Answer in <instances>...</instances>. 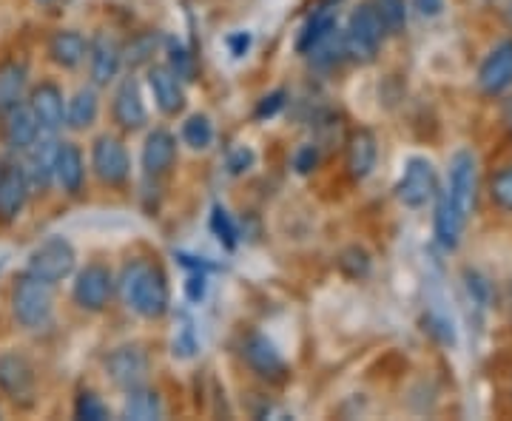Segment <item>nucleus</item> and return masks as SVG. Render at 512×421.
Returning a JSON list of instances; mask_svg holds the SVG:
<instances>
[{
    "label": "nucleus",
    "instance_id": "obj_34",
    "mask_svg": "<svg viewBox=\"0 0 512 421\" xmlns=\"http://www.w3.org/2000/svg\"><path fill=\"white\" fill-rule=\"evenodd\" d=\"M339 265H342V271H345V274L353 276V279H359V276L367 274V268H370V259H367V254L362 251V248H350V251H345V254H342Z\"/></svg>",
    "mask_w": 512,
    "mask_h": 421
},
{
    "label": "nucleus",
    "instance_id": "obj_19",
    "mask_svg": "<svg viewBox=\"0 0 512 421\" xmlns=\"http://www.w3.org/2000/svg\"><path fill=\"white\" fill-rule=\"evenodd\" d=\"M379 160V140L370 129H359L350 134L348 151H345V165H348L350 180H367Z\"/></svg>",
    "mask_w": 512,
    "mask_h": 421
},
{
    "label": "nucleus",
    "instance_id": "obj_32",
    "mask_svg": "<svg viewBox=\"0 0 512 421\" xmlns=\"http://www.w3.org/2000/svg\"><path fill=\"white\" fill-rule=\"evenodd\" d=\"M490 197L501 211H512V168H501L490 180Z\"/></svg>",
    "mask_w": 512,
    "mask_h": 421
},
{
    "label": "nucleus",
    "instance_id": "obj_24",
    "mask_svg": "<svg viewBox=\"0 0 512 421\" xmlns=\"http://www.w3.org/2000/svg\"><path fill=\"white\" fill-rule=\"evenodd\" d=\"M97 114H100V94H97V86H83L66 103V126L72 131L92 129L94 123H97Z\"/></svg>",
    "mask_w": 512,
    "mask_h": 421
},
{
    "label": "nucleus",
    "instance_id": "obj_5",
    "mask_svg": "<svg viewBox=\"0 0 512 421\" xmlns=\"http://www.w3.org/2000/svg\"><path fill=\"white\" fill-rule=\"evenodd\" d=\"M74 265H77V251L72 242L66 237H49L29 254L26 274H32L46 285H57L74 274Z\"/></svg>",
    "mask_w": 512,
    "mask_h": 421
},
{
    "label": "nucleus",
    "instance_id": "obj_31",
    "mask_svg": "<svg viewBox=\"0 0 512 421\" xmlns=\"http://www.w3.org/2000/svg\"><path fill=\"white\" fill-rule=\"evenodd\" d=\"M211 231L217 234V239H220L225 248H237V225H234L231 214L222 205H214V211H211Z\"/></svg>",
    "mask_w": 512,
    "mask_h": 421
},
{
    "label": "nucleus",
    "instance_id": "obj_10",
    "mask_svg": "<svg viewBox=\"0 0 512 421\" xmlns=\"http://www.w3.org/2000/svg\"><path fill=\"white\" fill-rule=\"evenodd\" d=\"M89 77L92 86H109L117 80V74L123 69V46L109 35V32H97L89 40Z\"/></svg>",
    "mask_w": 512,
    "mask_h": 421
},
{
    "label": "nucleus",
    "instance_id": "obj_21",
    "mask_svg": "<svg viewBox=\"0 0 512 421\" xmlns=\"http://www.w3.org/2000/svg\"><path fill=\"white\" fill-rule=\"evenodd\" d=\"M40 137V123H37L35 111L29 109V103L12 106L3 111V140L6 146L15 151H26Z\"/></svg>",
    "mask_w": 512,
    "mask_h": 421
},
{
    "label": "nucleus",
    "instance_id": "obj_23",
    "mask_svg": "<svg viewBox=\"0 0 512 421\" xmlns=\"http://www.w3.org/2000/svg\"><path fill=\"white\" fill-rule=\"evenodd\" d=\"M86 55H89V40L74 29H60L49 40V57L60 69H77Z\"/></svg>",
    "mask_w": 512,
    "mask_h": 421
},
{
    "label": "nucleus",
    "instance_id": "obj_6",
    "mask_svg": "<svg viewBox=\"0 0 512 421\" xmlns=\"http://www.w3.org/2000/svg\"><path fill=\"white\" fill-rule=\"evenodd\" d=\"M439 194V174L436 165L427 157H410L404 165V174L396 185V197L407 208H424Z\"/></svg>",
    "mask_w": 512,
    "mask_h": 421
},
{
    "label": "nucleus",
    "instance_id": "obj_2",
    "mask_svg": "<svg viewBox=\"0 0 512 421\" xmlns=\"http://www.w3.org/2000/svg\"><path fill=\"white\" fill-rule=\"evenodd\" d=\"M120 296L131 311L143 319H160L171 305L168 276L160 265L134 259L123 268L120 276Z\"/></svg>",
    "mask_w": 512,
    "mask_h": 421
},
{
    "label": "nucleus",
    "instance_id": "obj_20",
    "mask_svg": "<svg viewBox=\"0 0 512 421\" xmlns=\"http://www.w3.org/2000/svg\"><path fill=\"white\" fill-rule=\"evenodd\" d=\"M140 160H143V171H146L148 177L168 174L174 168V160H177V137L165 129L148 131Z\"/></svg>",
    "mask_w": 512,
    "mask_h": 421
},
{
    "label": "nucleus",
    "instance_id": "obj_30",
    "mask_svg": "<svg viewBox=\"0 0 512 421\" xmlns=\"http://www.w3.org/2000/svg\"><path fill=\"white\" fill-rule=\"evenodd\" d=\"M74 416L83 421H106L109 419V407L103 404V399L92 393V390H83L74 402Z\"/></svg>",
    "mask_w": 512,
    "mask_h": 421
},
{
    "label": "nucleus",
    "instance_id": "obj_4",
    "mask_svg": "<svg viewBox=\"0 0 512 421\" xmlns=\"http://www.w3.org/2000/svg\"><path fill=\"white\" fill-rule=\"evenodd\" d=\"M387 35L382 18L376 15L373 3H362L348 20V29H345V55L359 60V63H370L376 60L379 49H382V40Z\"/></svg>",
    "mask_w": 512,
    "mask_h": 421
},
{
    "label": "nucleus",
    "instance_id": "obj_44",
    "mask_svg": "<svg viewBox=\"0 0 512 421\" xmlns=\"http://www.w3.org/2000/svg\"><path fill=\"white\" fill-rule=\"evenodd\" d=\"M504 18H507V23H510L512 29V0H507V6H504Z\"/></svg>",
    "mask_w": 512,
    "mask_h": 421
},
{
    "label": "nucleus",
    "instance_id": "obj_25",
    "mask_svg": "<svg viewBox=\"0 0 512 421\" xmlns=\"http://www.w3.org/2000/svg\"><path fill=\"white\" fill-rule=\"evenodd\" d=\"M123 419H134V421L163 419V399H160V393L146 385L134 387V390H126Z\"/></svg>",
    "mask_w": 512,
    "mask_h": 421
},
{
    "label": "nucleus",
    "instance_id": "obj_27",
    "mask_svg": "<svg viewBox=\"0 0 512 421\" xmlns=\"http://www.w3.org/2000/svg\"><path fill=\"white\" fill-rule=\"evenodd\" d=\"M23 89H26V66L3 63L0 66V111L18 106L23 100Z\"/></svg>",
    "mask_w": 512,
    "mask_h": 421
},
{
    "label": "nucleus",
    "instance_id": "obj_13",
    "mask_svg": "<svg viewBox=\"0 0 512 421\" xmlns=\"http://www.w3.org/2000/svg\"><path fill=\"white\" fill-rule=\"evenodd\" d=\"M111 117L123 131H137L148 123L146 103L140 94V83L134 77H126L117 92H114V103H111Z\"/></svg>",
    "mask_w": 512,
    "mask_h": 421
},
{
    "label": "nucleus",
    "instance_id": "obj_41",
    "mask_svg": "<svg viewBox=\"0 0 512 421\" xmlns=\"http://www.w3.org/2000/svg\"><path fill=\"white\" fill-rule=\"evenodd\" d=\"M151 49H154V40H151V37H143V40H137V43H134V49H128V52H137V55L128 57V63H131V66L143 63V60L151 55Z\"/></svg>",
    "mask_w": 512,
    "mask_h": 421
},
{
    "label": "nucleus",
    "instance_id": "obj_17",
    "mask_svg": "<svg viewBox=\"0 0 512 421\" xmlns=\"http://www.w3.org/2000/svg\"><path fill=\"white\" fill-rule=\"evenodd\" d=\"M29 180L23 165L9 163L0 168V220L12 222L18 220L23 205L29 200Z\"/></svg>",
    "mask_w": 512,
    "mask_h": 421
},
{
    "label": "nucleus",
    "instance_id": "obj_28",
    "mask_svg": "<svg viewBox=\"0 0 512 421\" xmlns=\"http://www.w3.org/2000/svg\"><path fill=\"white\" fill-rule=\"evenodd\" d=\"M214 140V126L205 114H191L183 123V143L194 151H205Z\"/></svg>",
    "mask_w": 512,
    "mask_h": 421
},
{
    "label": "nucleus",
    "instance_id": "obj_43",
    "mask_svg": "<svg viewBox=\"0 0 512 421\" xmlns=\"http://www.w3.org/2000/svg\"><path fill=\"white\" fill-rule=\"evenodd\" d=\"M501 117H504V126H507V131L512 134V97L504 103V111H501Z\"/></svg>",
    "mask_w": 512,
    "mask_h": 421
},
{
    "label": "nucleus",
    "instance_id": "obj_3",
    "mask_svg": "<svg viewBox=\"0 0 512 421\" xmlns=\"http://www.w3.org/2000/svg\"><path fill=\"white\" fill-rule=\"evenodd\" d=\"M52 308H55L52 285L40 282L32 274L20 276L15 282V291H12V313L20 325L29 330L46 328L52 319Z\"/></svg>",
    "mask_w": 512,
    "mask_h": 421
},
{
    "label": "nucleus",
    "instance_id": "obj_14",
    "mask_svg": "<svg viewBox=\"0 0 512 421\" xmlns=\"http://www.w3.org/2000/svg\"><path fill=\"white\" fill-rule=\"evenodd\" d=\"M0 393L15 402L35 393V367L23 353H0Z\"/></svg>",
    "mask_w": 512,
    "mask_h": 421
},
{
    "label": "nucleus",
    "instance_id": "obj_33",
    "mask_svg": "<svg viewBox=\"0 0 512 421\" xmlns=\"http://www.w3.org/2000/svg\"><path fill=\"white\" fill-rule=\"evenodd\" d=\"M168 57H171L168 69L177 74L180 80H194V57L188 55V49H185L183 43L171 40L168 43Z\"/></svg>",
    "mask_w": 512,
    "mask_h": 421
},
{
    "label": "nucleus",
    "instance_id": "obj_7",
    "mask_svg": "<svg viewBox=\"0 0 512 421\" xmlns=\"http://www.w3.org/2000/svg\"><path fill=\"white\" fill-rule=\"evenodd\" d=\"M111 293H114V276H111L109 268H106V265H100V262L86 265L80 274L74 276L72 296H74V302H77V308H83V311H89V313L106 311Z\"/></svg>",
    "mask_w": 512,
    "mask_h": 421
},
{
    "label": "nucleus",
    "instance_id": "obj_39",
    "mask_svg": "<svg viewBox=\"0 0 512 421\" xmlns=\"http://www.w3.org/2000/svg\"><path fill=\"white\" fill-rule=\"evenodd\" d=\"M413 9L421 18H439L444 12V0H413Z\"/></svg>",
    "mask_w": 512,
    "mask_h": 421
},
{
    "label": "nucleus",
    "instance_id": "obj_9",
    "mask_svg": "<svg viewBox=\"0 0 512 421\" xmlns=\"http://www.w3.org/2000/svg\"><path fill=\"white\" fill-rule=\"evenodd\" d=\"M148 353L140 345H123L114 348L106 359V376L111 385L120 390H134L143 387L148 379Z\"/></svg>",
    "mask_w": 512,
    "mask_h": 421
},
{
    "label": "nucleus",
    "instance_id": "obj_15",
    "mask_svg": "<svg viewBox=\"0 0 512 421\" xmlns=\"http://www.w3.org/2000/svg\"><path fill=\"white\" fill-rule=\"evenodd\" d=\"M57 143L55 134H46L43 140L37 137L32 146L26 148L29 157H26V180H29V188L32 191H46L52 180H55V154H57Z\"/></svg>",
    "mask_w": 512,
    "mask_h": 421
},
{
    "label": "nucleus",
    "instance_id": "obj_22",
    "mask_svg": "<svg viewBox=\"0 0 512 421\" xmlns=\"http://www.w3.org/2000/svg\"><path fill=\"white\" fill-rule=\"evenodd\" d=\"M55 180L66 194H80L83 180H86V163L83 154L74 143H60L55 154Z\"/></svg>",
    "mask_w": 512,
    "mask_h": 421
},
{
    "label": "nucleus",
    "instance_id": "obj_37",
    "mask_svg": "<svg viewBox=\"0 0 512 421\" xmlns=\"http://www.w3.org/2000/svg\"><path fill=\"white\" fill-rule=\"evenodd\" d=\"M285 97H288V94L282 92V89H279V92L265 94V97L259 100V106H256V120H265V117H274L276 111H279V109H282V106H285Z\"/></svg>",
    "mask_w": 512,
    "mask_h": 421
},
{
    "label": "nucleus",
    "instance_id": "obj_38",
    "mask_svg": "<svg viewBox=\"0 0 512 421\" xmlns=\"http://www.w3.org/2000/svg\"><path fill=\"white\" fill-rule=\"evenodd\" d=\"M254 165V151L245 146H239L231 151V157H228V168H231V174H242V171H248Z\"/></svg>",
    "mask_w": 512,
    "mask_h": 421
},
{
    "label": "nucleus",
    "instance_id": "obj_29",
    "mask_svg": "<svg viewBox=\"0 0 512 421\" xmlns=\"http://www.w3.org/2000/svg\"><path fill=\"white\" fill-rule=\"evenodd\" d=\"M373 9L382 18L384 29L390 35L404 32V26H407V6H404V0H373Z\"/></svg>",
    "mask_w": 512,
    "mask_h": 421
},
{
    "label": "nucleus",
    "instance_id": "obj_26",
    "mask_svg": "<svg viewBox=\"0 0 512 421\" xmlns=\"http://www.w3.org/2000/svg\"><path fill=\"white\" fill-rule=\"evenodd\" d=\"M336 32V15L330 12V9H319L316 15H313L305 26H302V32L296 37V52L299 55H311L313 49Z\"/></svg>",
    "mask_w": 512,
    "mask_h": 421
},
{
    "label": "nucleus",
    "instance_id": "obj_40",
    "mask_svg": "<svg viewBox=\"0 0 512 421\" xmlns=\"http://www.w3.org/2000/svg\"><path fill=\"white\" fill-rule=\"evenodd\" d=\"M208 291V285H205V276L194 274L188 282H185V296L191 299V302H200L202 296Z\"/></svg>",
    "mask_w": 512,
    "mask_h": 421
},
{
    "label": "nucleus",
    "instance_id": "obj_36",
    "mask_svg": "<svg viewBox=\"0 0 512 421\" xmlns=\"http://www.w3.org/2000/svg\"><path fill=\"white\" fill-rule=\"evenodd\" d=\"M316 165H319V148H296V154H293V168H296V174H311V171H316Z\"/></svg>",
    "mask_w": 512,
    "mask_h": 421
},
{
    "label": "nucleus",
    "instance_id": "obj_45",
    "mask_svg": "<svg viewBox=\"0 0 512 421\" xmlns=\"http://www.w3.org/2000/svg\"><path fill=\"white\" fill-rule=\"evenodd\" d=\"M37 3H52V0H37Z\"/></svg>",
    "mask_w": 512,
    "mask_h": 421
},
{
    "label": "nucleus",
    "instance_id": "obj_46",
    "mask_svg": "<svg viewBox=\"0 0 512 421\" xmlns=\"http://www.w3.org/2000/svg\"><path fill=\"white\" fill-rule=\"evenodd\" d=\"M330 3H333V0H330Z\"/></svg>",
    "mask_w": 512,
    "mask_h": 421
},
{
    "label": "nucleus",
    "instance_id": "obj_8",
    "mask_svg": "<svg viewBox=\"0 0 512 421\" xmlns=\"http://www.w3.org/2000/svg\"><path fill=\"white\" fill-rule=\"evenodd\" d=\"M92 168L97 180L106 185H123L131 174V160L123 146V140H117L114 134H100L92 146Z\"/></svg>",
    "mask_w": 512,
    "mask_h": 421
},
{
    "label": "nucleus",
    "instance_id": "obj_35",
    "mask_svg": "<svg viewBox=\"0 0 512 421\" xmlns=\"http://www.w3.org/2000/svg\"><path fill=\"white\" fill-rule=\"evenodd\" d=\"M194 353H197V336H194L191 322L185 319L183 328L174 333V356H180V359H191Z\"/></svg>",
    "mask_w": 512,
    "mask_h": 421
},
{
    "label": "nucleus",
    "instance_id": "obj_42",
    "mask_svg": "<svg viewBox=\"0 0 512 421\" xmlns=\"http://www.w3.org/2000/svg\"><path fill=\"white\" fill-rule=\"evenodd\" d=\"M228 43H231V52H234V57H242L245 55V49L251 46V35H245V32H242V35L231 37Z\"/></svg>",
    "mask_w": 512,
    "mask_h": 421
},
{
    "label": "nucleus",
    "instance_id": "obj_11",
    "mask_svg": "<svg viewBox=\"0 0 512 421\" xmlns=\"http://www.w3.org/2000/svg\"><path fill=\"white\" fill-rule=\"evenodd\" d=\"M242 356L259 379H268V382H285L288 379V362L282 359V353L276 350L268 336L251 333L242 345Z\"/></svg>",
    "mask_w": 512,
    "mask_h": 421
},
{
    "label": "nucleus",
    "instance_id": "obj_12",
    "mask_svg": "<svg viewBox=\"0 0 512 421\" xmlns=\"http://www.w3.org/2000/svg\"><path fill=\"white\" fill-rule=\"evenodd\" d=\"M478 89L487 97H498L512 89V40L498 43L493 52L484 57L478 69Z\"/></svg>",
    "mask_w": 512,
    "mask_h": 421
},
{
    "label": "nucleus",
    "instance_id": "obj_18",
    "mask_svg": "<svg viewBox=\"0 0 512 421\" xmlns=\"http://www.w3.org/2000/svg\"><path fill=\"white\" fill-rule=\"evenodd\" d=\"M148 89L154 94L157 109L168 114V117H174V114H180L185 109L183 80L168 66H151L148 69Z\"/></svg>",
    "mask_w": 512,
    "mask_h": 421
},
{
    "label": "nucleus",
    "instance_id": "obj_16",
    "mask_svg": "<svg viewBox=\"0 0 512 421\" xmlns=\"http://www.w3.org/2000/svg\"><path fill=\"white\" fill-rule=\"evenodd\" d=\"M29 109L35 111L43 134H57L66 126V103H63V92L57 89L55 83L35 86L32 97H29Z\"/></svg>",
    "mask_w": 512,
    "mask_h": 421
},
{
    "label": "nucleus",
    "instance_id": "obj_1",
    "mask_svg": "<svg viewBox=\"0 0 512 421\" xmlns=\"http://www.w3.org/2000/svg\"><path fill=\"white\" fill-rule=\"evenodd\" d=\"M476 188H478V165L473 151L461 148L450 160V177L447 188L436 194L439 208H436V239L441 248L453 251L461 242V234L467 228V220L476 208Z\"/></svg>",
    "mask_w": 512,
    "mask_h": 421
}]
</instances>
